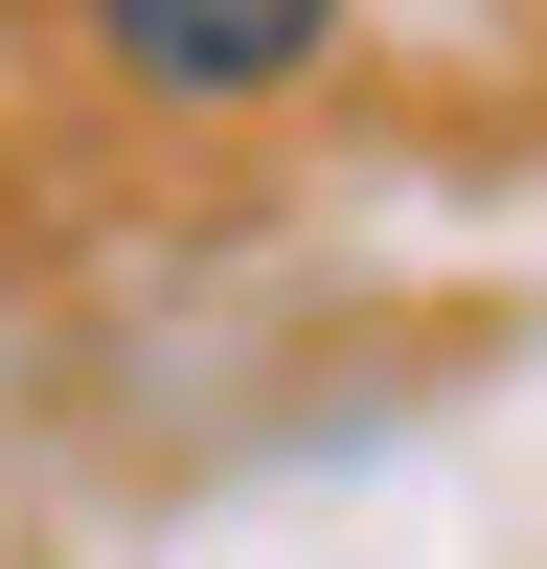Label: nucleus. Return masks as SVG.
Returning a JSON list of instances; mask_svg holds the SVG:
<instances>
[{
    "label": "nucleus",
    "instance_id": "f257e3e1",
    "mask_svg": "<svg viewBox=\"0 0 547 569\" xmlns=\"http://www.w3.org/2000/svg\"><path fill=\"white\" fill-rule=\"evenodd\" d=\"M91 46H115V91H160V114H251V91H297L319 46H342V0H91Z\"/></svg>",
    "mask_w": 547,
    "mask_h": 569
}]
</instances>
